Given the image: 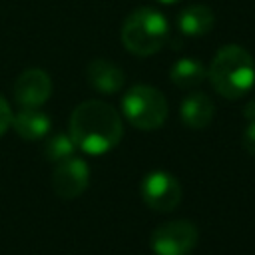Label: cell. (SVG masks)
<instances>
[{
	"instance_id": "cell-1",
	"label": "cell",
	"mask_w": 255,
	"mask_h": 255,
	"mask_svg": "<svg viewBox=\"0 0 255 255\" xmlns=\"http://www.w3.org/2000/svg\"><path fill=\"white\" fill-rule=\"evenodd\" d=\"M68 135L76 149L88 155H102L112 151L122 135L124 124L116 108L100 100H88L74 108L68 122Z\"/></svg>"
},
{
	"instance_id": "cell-2",
	"label": "cell",
	"mask_w": 255,
	"mask_h": 255,
	"mask_svg": "<svg viewBox=\"0 0 255 255\" xmlns=\"http://www.w3.org/2000/svg\"><path fill=\"white\" fill-rule=\"evenodd\" d=\"M207 80L221 98H243L255 84L253 56L237 44L221 46L207 68Z\"/></svg>"
},
{
	"instance_id": "cell-3",
	"label": "cell",
	"mask_w": 255,
	"mask_h": 255,
	"mask_svg": "<svg viewBox=\"0 0 255 255\" xmlns=\"http://www.w3.org/2000/svg\"><path fill=\"white\" fill-rule=\"evenodd\" d=\"M169 38L167 18L149 6H141L131 12L122 26V44L128 52L135 56H153L157 54Z\"/></svg>"
},
{
	"instance_id": "cell-4",
	"label": "cell",
	"mask_w": 255,
	"mask_h": 255,
	"mask_svg": "<svg viewBox=\"0 0 255 255\" xmlns=\"http://www.w3.org/2000/svg\"><path fill=\"white\" fill-rule=\"evenodd\" d=\"M122 114L133 128L151 131L163 126L167 118V100L157 88L137 84L124 94Z\"/></svg>"
},
{
	"instance_id": "cell-5",
	"label": "cell",
	"mask_w": 255,
	"mask_h": 255,
	"mask_svg": "<svg viewBox=\"0 0 255 255\" xmlns=\"http://www.w3.org/2000/svg\"><path fill=\"white\" fill-rule=\"evenodd\" d=\"M199 239L197 227L187 219H171L157 225L149 237L155 255H189Z\"/></svg>"
},
{
	"instance_id": "cell-6",
	"label": "cell",
	"mask_w": 255,
	"mask_h": 255,
	"mask_svg": "<svg viewBox=\"0 0 255 255\" xmlns=\"http://www.w3.org/2000/svg\"><path fill=\"white\" fill-rule=\"evenodd\" d=\"M139 193H141L143 203L149 209L159 211V213H169L179 205L183 189L177 177H173L171 173L163 169H155L143 177Z\"/></svg>"
},
{
	"instance_id": "cell-7",
	"label": "cell",
	"mask_w": 255,
	"mask_h": 255,
	"mask_svg": "<svg viewBox=\"0 0 255 255\" xmlns=\"http://www.w3.org/2000/svg\"><path fill=\"white\" fill-rule=\"evenodd\" d=\"M52 96V78L42 68L24 70L14 82V100L22 110H40Z\"/></svg>"
},
{
	"instance_id": "cell-8",
	"label": "cell",
	"mask_w": 255,
	"mask_h": 255,
	"mask_svg": "<svg viewBox=\"0 0 255 255\" xmlns=\"http://www.w3.org/2000/svg\"><path fill=\"white\" fill-rule=\"evenodd\" d=\"M90 185V167L82 157H68L56 163L52 171V187L62 199L80 197Z\"/></svg>"
},
{
	"instance_id": "cell-9",
	"label": "cell",
	"mask_w": 255,
	"mask_h": 255,
	"mask_svg": "<svg viewBox=\"0 0 255 255\" xmlns=\"http://www.w3.org/2000/svg\"><path fill=\"white\" fill-rule=\"evenodd\" d=\"M86 80L88 84L100 92V94H118L124 88V72L116 64L104 58H96L86 68Z\"/></svg>"
},
{
	"instance_id": "cell-10",
	"label": "cell",
	"mask_w": 255,
	"mask_h": 255,
	"mask_svg": "<svg viewBox=\"0 0 255 255\" xmlns=\"http://www.w3.org/2000/svg\"><path fill=\"white\" fill-rule=\"evenodd\" d=\"M215 116V106L209 96L203 92H191L187 94L179 104V118L181 122L191 129H203L211 124Z\"/></svg>"
},
{
	"instance_id": "cell-11",
	"label": "cell",
	"mask_w": 255,
	"mask_h": 255,
	"mask_svg": "<svg viewBox=\"0 0 255 255\" xmlns=\"http://www.w3.org/2000/svg\"><path fill=\"white\" fill-rule=\"evenodd\" d=\"M215 26V14L205 4H191L183 8L177 16V28L187 38L205 36Z\"/></svg>"
},
{
	"instance_id": "cell-12",
	"label": "cell",
	"mask_w": 255,
	"mask_h": 255,
	"mask_svg": "<svg viewBox=\"0 0 255 255\" xmlns=\"http://www.w3.org/2000/svg\"><path fill=\"white\" fill-rule=\"evenodd\" d=\"M12 128L22 139H42L50 133L52 122L50 116L42 110H20L12 116Z\"/></svg>"
},
{
	"instance_id": "cell-13",
	"label": "cell",
	"mask_w": 255,
	"mask_h": 255,
	"mask_svg": "<svg viewBox=\"0 0 255 255\" xmlns=\"http://www.w3.org/2000/svg\"><path fill=\"white\" fill-rule=\"evenodd\" d=\"M169 80L179 90H195L207 80V68L193 58H179L169 70Z\"/></svg>"
},
{
	"instance_id": "cell-14",
	"label": "cell",
	"mask_w": 255,
	"mask_h": 255,
	"mask_svg": "<svg viewBox=\"0 0 255 255\" xmlns=\"http://www.w3.org/2000/svg\"><path fill=\"white\" fill-rule=\"evenodd\" d=\"M74 151H76V145H74L72 137L64 131L52 133L44 143V153L52 163H60V161L72 157Z\"/></svg>"
},
{
	"instance_id": "cell-15",
	"label": "cell",
	"mask_w": 255,
	"mask_h": 255,
	"mask_svg": "<svg viewBox=\"0 0 255 255\" xmlns=\"http://www.w3.org/2000/svg\"><path fill=\"white\" fill-rule=\"evenodd\" d=\"M241 145L247 153L255 155V120H249V124L245 126L243 135H241Z\"/></svg>"
},
{
	"instance_id": "cell-16",
	"label": "cell",
	"mask_w": 255,
	"mask_h": 255,
	"mask_svg": "<svg viewBox=\"0 0 255 255\" xmlns=\"http://www.w3.org/2000/svg\"><path fill=\"white\" fill-rule=\"evenodd\" d=\"M12 110H10V106H8V102L0 96V137L6 133V129L12 126Z\"/></svg>"
},
{
	"instance_id": "cell-17",
	"label": "cell",
	"mask_w": 255,
	"mask_h": 255,
	"mask_svg": "<svg viewBox=\"0 0 255 255\" xmlns=\"http://www.w3.org/2000/svg\"><path fill=\"white\" fill-rule=\"evenodd\" d=\"M243 116L247 120H255V100H251V102H247L243 106Z\"/></svg>"
},
{
	"instance_id": "cell-18",
	"label": "cell",
	"mask_w": 255,
	"mask_h": 255,
	"mask_svg": "<svg viewBox=\"0 0 255 255\" xmlns=\"http://www.w3.org/2000/svg\"><path fill=\"white\" fill-rule=\"evenodd\" d=\"M157 2H161V4H173V2H179V0H157Z\"/></svg>"
}]
</instances>
